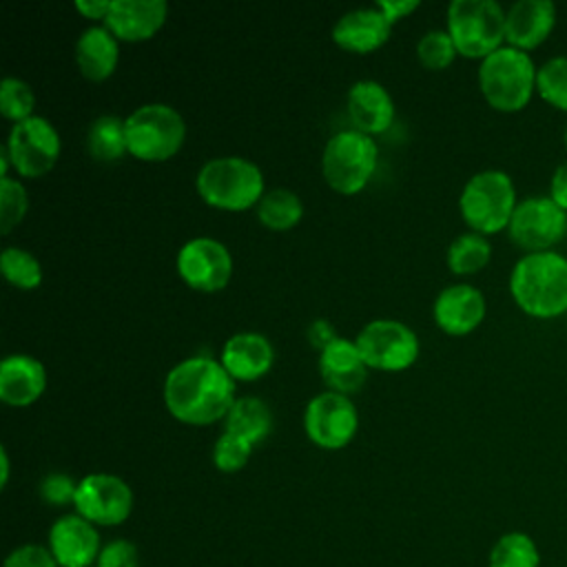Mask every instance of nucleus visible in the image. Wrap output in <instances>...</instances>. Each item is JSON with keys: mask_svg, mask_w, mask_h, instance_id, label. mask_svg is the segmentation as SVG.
I'll return each mask as SVG.
<instances>
[{"mask_svg": "<svg viewBox=\"0 0 567 567\" xmlns=\"http://www.w3.org/2000/svg\"><path fill=\"white\" fill-rule=\"evenodd\" d=\"M235 399V379L221 361L206 354L182 359L164 379V403L182 423L208 425L219 421Z\"/></svg>", "mask_w": 567, "mask_h": 567, "instance_id": "1", "label": "nucleus"}, {"mask_svg": "<svg viewBox=\"0 0 567 567\" xmlns=\"http://www.w3.org/2000/svg\"><path fill=\"white\" fill-rule=\"evenodd\" d=\"M516 306L536 319L567 312V259L554 250L523 255L509 275Z\"/></svg>", "mask_w": 567, "mask_h": 567, "instance_id": "2", "label": "nucleus"}, {"mask_svg": "<svg viewBox=\"0 0 567 567\" xmlns=\"http://www.w3.org/2000/svg\"><path fill=\"white\" fill-rule=\"evenodd\" d=\"M195 186L206 204L224 210L257 206L266 193L261 168L241 155H219L204 162L197 171Z\"/></svg>", "mask_w": 567, "mask_h": 567, "instance_id": "3", "label": "nucleus"}, {"mask_svg": "<svg viewBox=\"0 0 567 567\" xmlns=\"http://www.w3.org/2000/svg\"><path fill=\"white\" fill-rule=\"evenodd\" d=\"M536 73L527 51L503 44L481 60L478 86L487 104L503 113H516L527 106L536 91Z\"/></svg>", "mask_w": 567, "mask_h": 567, "instance_id": "4", "label": "nucleus"}, {"mask_svg": "<svg viewBox=\"0 0 567 567\" xmlns=\"http://www.w3.org/2000/svg\"><path fill=\"white\" fill-rule=\"evenodd\" d=\"M516 188L512 177L498 168L474 173L458 197L465 224L481 235H494L509 226L516 208Z\"/></svg>", "mask_w": 567, "mask_h": 567, "instance_id": "5", "label": "nucleus"}, {"mask_svg": "<svg viewBox=\"0 0 567 567\" xmlns=\"http://www.w3.org/2000/svg\"><path fill=\"white\" fill-rule=\"evenodd\" d=\"M128 153L144 162H162L179 151L186 137L182 113L166 102H146L126 117Z\"/></svg>", "mask_w": 567, "mask_h": 567, "instance_id": "6", "label": "nucleus"}, {"mask_svg": "<svg viewBox=\"0 0 567 567\" xmlns=\"http://www.w3.org/2000/svg\"><path fill=\"white\" fill-rule=\"evenodd\" d=\"M447 33L465 58H487L505 42V11L494 0H452Z\"/></svg>", "mask_w": 567, "mask_h": 567, "instance_id": "7", "label": "nucleus"}, {"mask_svg": "<svg viewBox=\"0 0 567 567\" xmlns=\"http://www.w3.org/2000/svg\"><path fill=\"white\" fill-rule=\"evenodd\" d=\"M379 146L372 135L357 128L337 131L323 148L321 171L326 182L343 195L359 193L377 168Z\"/></svg>", "mask_w": 567, "mask_h": 567, "instance_id": "8", "label": "nucleus"}, {"mask_svg": "<svg viewBox=\"0 0 567 567\" xmlns=\"http://www.w3.org/2000/svg\"><path fill=\"white\" fill-rule=\"evenodd\" d=\"M368 368L396 372L410 368L421 350L416 332L399 319H372L354 337Z\"/></svg>", "mask_w": 567, "mask_h": 567, "instance_id": "9", "label": "nucleus"}, {"mask_svg": "<svg viewBox=\"0 0 567 567\" xmlns=\"http://www.w3.org/2000/svg\"><path fill=\"white\" fill-rule=\"evenodd\" d=\"M13 168L24 177H40L53 168L60 155V133L44 115L13 122L4 142Z\"/></svg>", "mask_w": 567, "mask_h": 567, "instance_id": "10", "label": "nucleus"}, {"mask_svg": "<svg viewBox=\"0 0 567 567\" xmlns=\"http://www.w3.org/2000/svg\"><path fill=\"white\" fill-rule=\"evenodd\" d=\"M73 507L95 527H115L131 516L133 489L111 472H91L78 481Z\"/></svg>", "mask_w": 567, "mask_h": 567, "instance_id": "11", "label": "nucleus"}, {"mask_svg": "<svg viewBox=\"0 0 567 567\" xmlns=\"http://www.w3.org/2000/svg\"><path fill=\"white\" fill-rule=\"evenodd\" d=\"M509 239L527 252H543L558 244L567 233V213L551 197H525L516 204L509 226Z\"/></svg>", "mask_w": 567, "mask_h": 567, "instance_id": "12", "label": "nucleus"}, {"mask_svg": "<svg viewBox=\"0 0 567 567\" xmlns=\"http://www.w3.org/2000/svg\"><path fill=\"white\" fill-rule=\"evenodd\" d=\"M308 439L323 450L346 447L359 427V412L348 394L326 390L315 394L303 410Z\"/></svg>", "mask_w": 567, "mask_h": 567, "instance_id": "13", "label": "nucleus"}, {"mask_svg": "<svg viewBox=\"0 0 567 567\" xmlns=\"http://www.w3.org/2000/svg\"><path fill=\"white\" fill-rule=\"evenodd\" d=\"M177 272L195 290H221L233 275V255L215 237L197 235L177 250Z\"/></svg>", "mask_w": 567, "mask_h": 567, "instance_id": "14", "label": "nucleus"}, {"mask_svg": "<svg viewBox=\"0 0 567 567\" xmlns=\"http://www.w3.org/2000/svg\"><path fill=\"white\" fill-rule=\"evenodd\" d=\"M47 547L55 558L58 567H89L97 563V556L102 551L95 525L78 512L64 514L53 520Z\"/></svg>", "mask_w": 567, "mask_h": 567, "instance_id": "15", "label": "nucleus"}, {"mask_svg": "<svg viewBox=\"0 0 567 567\" xmlns=\"http://www.w3.org/2000/svg\"><path fill=\"white\" fill-rule=\"evenodd\" d=\"M485 297L472 284H452L443 288L432 308L436 326L452 337H463L478 328L485 319Z\"/></svg>", "mask_w": 567, "mask_h": 567, "instance_id": "16", "label": "nucleus"}, {"mask_svg": "<svg viewBox=\"0 0 567 567\" xmlns=\"http://www.w3.org/2000/svg\"><path fill=\"white\" fill-rule=\"evenodd\" d=\"M556 24V7L549 0H518L505 11V40L509 47L532 51L540 47Z\"/></svg>", "mask_w": 567, "mask_h": 567, "instance_id": "17", "label": "nucleus"}, {"mask_svg": "<svg viewBox=\"0 0 567 567\" xmlns=\"http://www.w3.org/2000/svg\"><path fill=\"white\" fill-rule=\"evenodd\" d=\"M319 374L323 383L341 394L357 392L365 377H368V363L363 361L357 341L348 337H334L330 343H326L319 352Z\"/></svg>", "mask_w": 567, "mask_h": 567, "instance_id": "18", "label": "nucleus"}, {"mask_svg": "<svg viewBox=\"0 0 567 567\" xmlns=\"http://www.w3.org/2000/svg\"><path fill=\"white\" fill-rule=\"evenodd\" d=\"M352 128L374 135L385 131L394 120V100L379 80H357L346 95Z\"/></svg>", "mask_w": 567, "mask_h": 567, "instance_id": "19", "label": "nucleus"}, {"mask_svg": "<svg viewBox=\"0 0 567 567\" xmlns=\"http://www.w3.org/2000/svg\"><path fill=\"white\" fill-rule=\"evenodd\" d=\"M219 361L235 381H255L272 368L275 348L266 334L244 330L226 339Z\"/></svg>", "mask_w": 567, "mask_h": 567, "instance_id": "20", "label": "nucleus"}, {"mask_svg": "<svg viewBox=\"0 0 567 567\" xmlns=\"http://www.w3.org/2000/svg\"><path fill=\"white\" fill-rule=\"evenodd\" d=\"M166 0H113L104 24L117 40L140 42L155 35L166 22Z\"/></svg>", "mask_w": 567, "mask_h": 567, "instance_id": "21", "label": "nucleus"}, {"mask_svg": "<svg viewBox=\"0 0 567 567\" xmlns=\"http://www.w3.org/2000/svg\"><path fill=\"white\" fill-rule=\"evenodd\" d=\"M390 20L377 9V4H370L346 11L332 27V40L348 51L368 53L379 49L390 38Z\"/></svg>", "mask_w": 567, "mask_h": 567, "instance_id": "22", "label": "nucleus"}, {"mask_svg": "<svg viewBox=\"0 0 567 567\" xmlns=\"http://www.w3.org/2000/svg\"><path fill=\"white\" fill-rule=\"evenodd\" d=\"M47 388V370L42 361L31 354H7L0 361V399L9 405L22 408L40 399Z\"/></svg>", "mask_w": 567, "mask_h": 567, "instance_id": "23", "label": "nucleus"}, {"mask_svg": "<svg viewBox=\"0 0 567 567\" xmlns=\"http://www.w3.org/2000/svg\"><path fill=\"white\" fill-rule=\"evenodd\" d=\"M120 60V40L106 24L86 27L75 42V62L84 78L106 80Z\"/></svg>", "mask_w": 567, "mask_h": 567, "instance_id": "24", "label": "nucleus"}, {"mask_svg": "<svg viewBox=\"0 0 567 567\" xmlns=\"http://www.w3.org/2000/svg\"><path fill=\"white\" fill-rule=\"evenodd\" d=\"M224 430L257 445L272 430V412L259 396H237L224 416Z\"/></svg>", "mask_w": 567, "mask_h": 567, "instance_id": "25", "label": "nucleus"}, {"mask_svg": "<svg viewBox=\"0 0 567 567\" xmlns=\"http://www.w3.org/2000/svg\"><path fill=\"white\" fill-rule=\"evenodd\" d=\"M86 151L97 162H115L128 153L126 120L115 113L97 115L86 131Z\"/></svg>", "mask_w": 567, "mask_h": 567, "instance_id": "26", "label": "nucleus"}, {"mask_svg": "<svg viewBox=\"0 0 567 567\" xmlns=\"http://www.w3.org/2000/svg\"><path fill=\"white\" fill-rule=\"evenodd\" d=\"M303 215L301 197L284 186L270 188L257 202V217L270 230H288Z\"/></svg>", "mask_w": 567, "mask_h": 567, "instance_id": "27", "label": "nucleus"}, {"mask_svg": "<svg viewBox=\"0 0 567 567\" xmlns=\"http://www.w3.org/2000/svg\"><path fill=\"white\" fill-rule=\"evenodd\" d=\"M487 567H540L538 545L525 532H507L492 545Z\"/></svg>", "mask_w": 567, "mask_h": 567, "instance_id": "28", "label": "nucleus"}, {"mask_svg": "<svg viewBox=\"0 0 567 567\" xmlns=\"http://www.w3.org/2000/svg\"><path fill=\"white\" fill-rule=\"evenodd\" d=\"M489 257H492V246L487 237L474 230L461 233L458 237H454L445 255L450 270L456 275H472L483 270Z\"/></svg>", "mask_w": 567, "mask_h": 567, "instance_id": "29", "label": "nucleus"}, {"mask_svg": "<svg viewBox=\"0 0 567 567\" xmlns=\"http://www.w3.org/2000/svg\"><path fill=\"white\" fill-rule=\"evenodd\" d=\"M0 270L4 279L22 290L38 288L42 284V264L40 259L20 246H7L0 255Z\"/></svg>", "mask_w": 567, "mask_h": 567, "instance_id": "30", "label": "nucleus"}, {"mask_svg": "<svg viewBox=\"0 0 567 567\" xmlns=\"http://www.w3.org/2000/svg\"><path fill=\"white\" fill-rule=\"evenodd\" d=\"M536 91L547 104L567 113V55L551 58L538 69Z\"/></svg>", "mask_w": 567, "mask_h": 567, "instance_id": "31", "label": "nucleus"}, {"mask_svg": "<svg viewBox=\"0 0 567 567\" xmlns=\"http://www.w3.org/2000/svg\"><path fill=\"white\" fill-rule=\"evenodd\" d=\"M35 109V93L31 89L29 82H24L22 78L16 75H7L0 82V111L7 120L20 122L27 120Z\"/></svg>", "mask_w": 567, "mask_h": 567, "instance_id": "32", "label": "nucleus"}, {"mask_svg": "<svg viewBox=\"0 0 567 567\" xmlns=\"http://www.w3.org/2000/svg\"><path fill=\"white\" fill-rule=\"evenodd\" d=\"M456 44L447 29H430L425 31L416 42V55L419 62L432 71L445 69L456 58Z\"/></svg>", "mask_w": 567, "mask_h": 567, "instance_id": "33", "label": "nucleus"}, {"mask_svg": "<svg viewBox=\"0 0 567 567\" xmlns=\"http://www.w3.org/2000/svg\"><path fill=\"white\" fill-rule=\"evenodd\" d=\"M29 208V195L20 179L2 177L0 179V230L2 235L11 233L13 226L22 221Z\"/></svg>", "mask_w": 567, "mask_h": 567, "instance_id": "34", "label": "nucleus"}, {"mask_svg": "<svg viewBox=\"0 0 567 567\" xmlns=\"http://www.w3.org/2000/svg\"><path fill=\"white\" fill-rule=\"evenodd\" d=\"M252 447L255 445H250L246 439L224 430L213 445V463L219 472H239L248 463Z\"/></svg>", "mask_w": 567, "mask_h": 567, "instance_id": "35", "label": "nucleus"}, {"mask_svg": "<svg viewBox=\"0 0 567 567\" xmlns=\"http://www.w3.org/2000/svg\"><path fill=\"white\" fill-rule=\"evenodd\" d=\"M38 492L47 505H53V507L73 505L75 492H78V481L66 472H49L40 481Z\"/></svg>", "mask_w": 567, "mask_h": 567, "instance_id": "36", "label": "nucleus"}, {"mask_svg": "<svg viewBox=\"0 0 567 567\" xmlns=\"http://www.w3.org/2000/svg\"><path fill=\"white\" fill-rule=\"evenodd\" d=\"M95 565L97 567H142L135 543L126 538H113L106 545H102V551Z\"/></svg>", "mask_w": 567, "mask_h": 567, "instance_id": "37", "label": "nucleus"}, {"mask_svg": "<svg viewBox=\"0 0 567 567\" xmlns=\"http://www.w3.org/2000/svg\"><path fill=\"white\" fill-rule=\"evenodd\" d=\"M2 567H58L49 547L27 543L11 549L2 563Z\"/></svg>", "mask_w": 567, "mask_h": 567, "instance_id": "38", "label": "nucleus"}, {"mask_svg": "<svg viewBox=\"0 0 567 567\" xmlns=\"http://www.w3.org/2000/svg\"><path fill=\"white\" fill-rule=\"evenodd\" d=\"M374 4L390 20V24H394L396 20L410 16L419 7V0H379Z\"/></svg>", "mask_w": 567, "mask_h": 567, "instance_id": "39", "label": "nucleus"}, {"mask_svg": "<svg viewBox=\"0 0 567 567\" xmlns=\"http://www.w3.org/2000/svg\"><path fill=\"white\" fill-rule=\"evenodd\" d=\"M549 197L567 213V162H563L549 182Z\"/></svg>", "mask_w": 567, "mask_h": 567, "instance_id": "40", "label": "nucleus"}, {"mask_svg": "<svg viewBox=\"0 0 567 567\" xmlns=\"http://www.w3.org/2000/svg\"><path fill=\"white\" fill-rule=\"evenodd\" d=\"M113 0H75V9L91 20H106Z\"/></svg>", "mask_w": 567, "mask_h": 567, "instance_id": "41", "label": "nucleus"}, {"mask_svg": "<svg viewBox=\"0 0 567 567\" xmlns=\"http://www.w3.org/2000/svg\"><path fill=\"white\" fill-rule=\"evenodd\" d=\"M9 483V454L7 447H0V487H7Z\"/></svg>", "mask_w": 567, "mask_h": 567, "instance_id": "42", "label": "nucleus"}, {"mask_svg": "<svg viewBox=\"0 0 567 567\" xmlns=\"http://www.w3.org/2000/svg\"><path fill=\"white\" fill-rule=\"evenodd\" d=\"M563 142H565V151H567V126H565V133H563Z\"/></svg>", "mask_w": 567, "mask_h": 567, "instance_id": "43", "label": "nucleus"}]
</instances>
